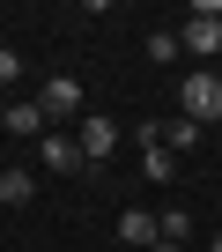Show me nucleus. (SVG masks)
<instances>
[{"mask_svg": "<svg viewBox=\"0 0 222 252\" xmlns=\"http://www.w3.org/2000/svg\"><path fill=\"white\" fill-rule=\"evenodd\" d=\"M178 45L200 52V60H222V0H193V15H185Z\"/></svg>", "mask_w": 222, "mask_h": 252, "instance_id": "1", "label": "nucleus"}, {"mask_svg": "<svg viewBox=\"0 0 222 252\" xmlns=\"http://www.w3.org/2000/svg\"><path fill=\"white\" fill-rule=\"evenodd\" d=\"M178 104L193 126H222V74H185L178 82Z\"/></svg>", "mask_w": 222, "mask_h": 252, "instance_id": "2", "label": "nucleus"}, {"mask_svg": "<svg viewBox=\"0 0 222 252\" xmlns=\"http://www.w3.org/2000/svg\"><path fill=\"white\" fill-rule=\"evenodd\" d=\"M74 141H82V163H111V149H119V126H111L104 111H89Z\"/></svg>", "mask_w": 222, "mask_h": 252, "instance_id": "3", "label": "nucleus"}, {"mask_svg": "<svg viewBox=\"0 0 222 252\" xmlns=\"http://www.w3.org/2000/svg\"><path fill=\"white\" fill-rule=\"evenodd\" d=\"M37 104H45V126H52V119H82V82H74V74H52Z\"/></svg>", "mask_w": 222, "mask_h": 252, "instance_id": "4", "label": "nucleus"}, {"mask_svg": "<svg viewBox=\"0 0 222 252\" xmlns=\"http://www.w3.org/2000/svg\"><path fill=\"white\" fill-rule=\"evenodd\" d=\"M134 141H148V149H141V171H148L156 186H170V178H178V156L163 149V126H141V134H134Z\"/></svg>", "mask_w": 222, "mask_h": 252, "instance_id": "5", "label": "nucleus"}, {"mask_svg": "<svg viewBox=\"0 0 222 252\" xmlns=\"http://www.w3.org/2000/svg\"><path fill=\"white\" fill-rule=\"evenodd\" d=\"M37 149H45V171H82V141L74 134H45Z\"/></svg>", "mask_w": 222, "mask_h": 252, "instance_id": "6", "label": "nucleus"}, {"mask_svg": "<svg viewBox=\"0 0 222 252\" xmlns=\"http://www.w3.org/2000/svg\"><path fill=\"white\" fill-rule=\"evenodd\" d=\"M119 237H126V245H141V252H148V245H156V237H163V222H156V215H148V208H126V215H119Z\"/></svg>", "mask_w": 222, "mask_h": 252, "instance_id": "7", "label": "nucleus"}, {"mask_svg": "<svg viewBox=\"0 0 222 252\" xmlns=\"http://www.w3.org/2000/svg\"><path fill=\"white\" fill-rule=\"evenodd\" d=\"M8 134H23V141H45L52 126H45V104H8Z\"/></svg>", "mask_w": 222, "mask_h": 252, "instance_id": "8", "label": "nucleus"}, {"mask_svg": "<svg viewBox=\"0 0 222 252\" xmlns=\"http://www.w3.org/2000/svg\"><path fill=\"white\" fill-rule=\"evenodd\" d=\"M37 200V178L30 171H0V208H30Z\"/></svg>", "mask_w": 222, "mask_h": 252, "instance_id": "9", "label": "nucleus"}, {"mask_svg": "<svg viewBox=\"0 0 222 252\" xmlns=\"http://www.w3.org/2000/svg\"><path fill=\"white\" fill-rule=\"evenodd\" d=\"M163 149H170V156H185V149H200V126H193L185 111H178V119L163 126Z\"/></svg>", "mask_w": 222, "mask_h": 252, "instance_id": "10", "label": "nucleus"}, {"mask_svg": "<svg viewBox=\"0 0 222 252\" xmlns=\"http://www.w3.org/2000/svg\"><path fill=\"white\" fill-rule=\"evenodd\" d=\"M178 52H185V45H178V30H156V37H148V60H156V67H170Z\"/></svg>", "mask_w": 222, "mask_h": 252, "instance_id": "11", "label": "nucleus"}, {"mask_svg": "<svg viewBox=\"0 0 222 252\" xmlns=\"http://www.w3.org/2000/svg\"><path fill=\"white\" fill-rule=\"evenodd\" d=\"M156 222H163V237H170V245H185V237H193V215H185V208H163Z\"/></svg>", "mask_w": 222, "mask_h": 252, "instance_id": "12", "label": "nucleus"}, {"mask_svg": "<svg viewBox=\"0 0 222 252\" xmlns=\"http://www.w3.org/2000/svg\"><path fill=\"white\" fill-rule=\"evenodd\" d=\"M15 82H23V52H15V45H0V89H15Z\"/></svg>", "mask_w": 222, "mask_h": 252, "instance_id": "13", "label": "nucleus"}, {"mask_svg": "<svg viewBox=\"0 0 222 252\" xmlns=\"http://www.w3.org/2000/svg\"><path fill=\"white\" fill-rule=\"evenodd\" d=\"M148 252H185V245H170V237H156V245H148Z\"/></svg>", "mask_w": 222, "mask_h": 252, "instance_id": "14", "label": "nucleus"}, {"mask_svg": "<svg viewBox=\"0 0 222 252\" xmlns=\"http://www.w3.org/2000/svg\"><path fill=\"white\" fill-rule=\"evenodd\" d=\"M0 126H8V96H0Z\"/></svg>", "mask_w": 222, "mask_h": 252, "instance_id": "15", "label": "nucleus"}]
</instances>
